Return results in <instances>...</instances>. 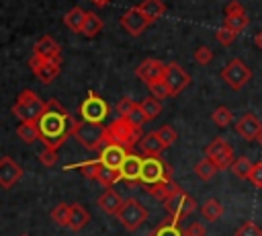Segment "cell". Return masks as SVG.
Returning <instances> with one entry per match:
<instances>
[{"label":"cell","mask_w":262,"mask_h":236,"mask_svg":"<svg viewBox=\"0 0 262 236\" xmlns=\"http://www.w3.org/2000/svg\"><path fill=\"white\" fill-rule=\"evenodd\" d=\"M72 123H74V117L61 107V103L57 99L45 101V111L37 119V127H39L43 146L47 150L57 152V148L72 135Z\"/></svg>","instance_id":"6da1fadb"},{"label":"cell","mask_w":262,"mask_h":236,"mask_svg":"<svg viewBox=\"0 0 262 236\" xmlns=\"http://www.w3.org/2000/svg\"><path fill=\"white\" fill-rule=\"evenodd\" d=\"M141 137H143L141 127H135L131 121H127V117H117L104 129V146L115 144V146L125 148L127 152H131L133 146H137L141 142Z\"/></svg>","instance_id":"7a4b0ae2"},{"label":"cell","mask_w":262,"mask_h":236,"mask_svg":"<svg viewBox=\"0 0 262 236\" xmlns=\"http://www.w3.org/2000/svg\"><path fill=\"white\" fill-rule=\"evenodd\" d=\"M104 125H94L82 119H74L72 137L90 152H100L104 148Z\"/></svg>","instance_id":"3957f363"},{"label":"cell","mask_w":262,"mask_h":236,"mask_svg":"<svg viewBox=\"0 0 262 236\" xmlns=\"http://www.w3.org/2000/svg\"><path fill=\"white\" fill-rule=\"evenodd\" d=\"M43 111H45V101H41V99H39L33 90H29V88H25V90L18 94L16 103L12 105V115L18 117L20 123H23V121H37V119L43 115Z\"/></svg>","instance_id":"277c9868"},{"label":"cell","mask_w":262,"mask_h":236,"mask_svg":"<svg viewBox=\"0 0 262 236\" xmlns=\"http://www.w3.org/2000/svg\"><path fill=\"white\" fill-rule=\"evenodd\" d=\"M117 220L127 232H135L147 220V209H145V205L141 201H137L135 197H129L121 205V209L117 213Z\"/></svg>","instance_id":"5b68a950"},{"label":"cell","mask_w":262,"mask_h":236,"mask_svg":"<svg viewBox=\"0 0 262 236\" xmlns=\"http://www.w3.org/2000/svg\"><path fill=\"white\" fill-rule=\"evenodd\" d=\"M78 115H80L82 121H88V123H94V125H102L104 119L108 117V105L96 92H88V96L78 107Z\"/></svg>","instance_id":"8992f818"},{"label":"cell","mask_w":262,"mask_h":236,"mask_svg":"<svg viewBox=\"0 0 262 236\" xmlns=\"http://www.w3.org/2000/svg\"><path fill=\"white\" fill-rule=\"evenodd\" d=\"M162 181H172V168L170 164H166L160 156L158 158H143L141 164V181L143 185H156Z\"/></svg>","instance_id":"52a82bcc"},{"label":"cell","mask_w":262,"mask_h":236,"mask_svg":"<svg viewBox=\"0 0 262 236\" xmlns=\"http://www.w3.org/2000/svg\"><path fill=\"white\" fill-rule=\"evenodd\" d=\"M205 156L213 160V164L219 168V170H225V168H231L235 156H233V150L229 146L227 140L223 137H213L207 148H205Z\"/></svg>","instance_id":"ba28073f"},{"label":"cell","mask_w":262,"mask_h":236,"mask_svg":"<svg viewBox=\"0 0 262 236\" xmlns=\"http://www.w3.org/2000/svg\"><path fill=\"white\" fill-rule=\"evenodd\" d=\"M164 207H166L168 215H170L174 222H180V220H184L186 215H190V213L196 209V201H194L188 193H184L182 189H178V191L164 203Z\"/></svg>","instance_id":"9c48e42d"},{"label":"cell","mask_w":262,"mask_h":236,"mask_svg":"<svg viewBox=\"0 0 262 236\" xmlns=\"http://www.w3.org/2000/svg\"><path fill=\"white\" fill-rule=\"evenodd\" d=\"M221 78H223V82H225L229 88L239 90V88H244L246 82L252 78V72H250V68H248L242 60L233 57V60H229V64L221 70Z\"/></svg>","instance_id":"30bf717a"},{"label":"cell","mask_w":262,"mask_h":236,"mask_svg":"<svg viewBox=\"0 0 262 236\" xmlns=\"http://www.w3.org/2000/svg\"><path fill=\"white\" fill-rule=\"evenodd\" d=\"M29 68L33 70V74L43 82V84H49L53 82L57 76H59V70H61V57H53V60H43L39 55H31L29 60Z\"/></svg>","instance_id":"8fae6325"},{"label":"cell","mask_w":262,"mask_h":236,"mask_svg":"<svg viewBox=\"0 0 262 236\" xmlns=\"http://www.w3.org/2000/svg\"><path fill=\"white\" fill-rule=\"evenodd\" d=\"M164 82L166 86L170 88V94L176 96L180 94L188 84H190V76L184 68H180L176 62H170L166 64V72H164Z\"/></svg>","instance_id":"7c38bea8"},{"label":"cell","mask_w":262,"mask_h":236,"mask_svg":"<svg viewBox=\"0 0 262 236\" xmlns=\"http://www.w3.org/2000/svg\"><path fill=\"white\" fill-rule=\"evenodd\" d=\"M149 25H151V23L143 16V12H141L137 6H131L129 10H125V12L121 14V27H123L131 37L141 35Z\"/></svg>","instance_id":"4fadbf2b"},{"label":"cell","mask_w":262,"mask_h":236,"mask_svg":"<svg viewBox=\"0 0 262 236\" xmlns=\"http://www.w3.org/2000/svg\"><path fill=\"white\" fill-rule=\"evenodd\" d=\"M141 164H143V158L133 154V152H127L121 168H119V181H125L127 185H135L141 181Z\"/></svg>","instance_id":"5bb4252c"},{"label":"cell","mask_w":262,"mask_h":236,"mask_svg":"<svg viewBox=\"0 0 262 236\" xmlns=\"http://www.w3.org/2000/svg\"><path fill=\"white\" fill-rule=\"evenodd\" d=\"M164 72H166V64H162L160 60H154V57L143 60L135 68V76L139 80H143L145 84H151L156 80H164Z\"/></svg>","instance_id":"9a60e30c"},{"label":"cell","mask_w":262,"mask_h":236,"mask_svg":"<svg viewBox=\"0 0 262 236\" xmlns=\"http://www.w3.org/2000/svg\"><path fill=\"white\" fill-rule=\"evenodd\" d=\"M20 179H23L20 164H16L10 156H2L0 158V187L2 189H12Z\"/></svg>","instance_id":"2e32d148"},{"label":"cell","mask_w":262,"mask_h":236,"mask_svg":"<svg viewBox=\"0 0 262 236\" xmlns=\"http://www.w3.org/2000/svg\"><path fill=\"white\" fill-rule=\"evenodd\" d=\"M260 129H262V121H260V117L254 115V113H244V115L237 119V123H235V133L242 135V137L248 140V142L256 140V135L260 133Z\"/></svg>","instance_id":"e0dca14e"},{"label":"cell","mask_w":262,"mask_h":236,"mask_svg":"<svg viewBox=\"0 0 262 236\" xmlns=\"http://www.w3.org/2000/svg\"><path fill=\"white\" fill-rule=\"evenodd\" d=\"M125 156H127V150L121 148V146H115V144H106V146L98 152V160L102 162V166H106V168H111V170H115V172H119V168H121Z\"/></svg>","instance_id":"ac0fdd59"},{"label":"cell","mask_w":262,"mask_h":236,"mask_svg":"<svg viewBox=\"0 0 262 236\" xmlns=\"http://www.w3.org/2000/svg\"><path fill=\"white\" fill-rule=\"evenodd\" d=\"M33 53L43 57V60H53V57H61V47L53 37L43 35V37L37 39V43L33 47Z\"/></svg>","instance_id":"d6986e66"},{"label":"cell","mask_w":262,"mask_h":236,"mask_svg":"<svg viewBox=\"0 0 262 236\" xmlns=\"http://www.w3.org/2000/svg\"><path fill=\"white\" fill-rule=\"evenodd\" d=\"M96 203H98V207H100L104 213H108V215H117L119 209H121V205L125 203V199H123L117 191L106 189V191L96 199Z\"/></svg>","instance_id":"ffe728a7"},{"label":"cell","mask_w":262,"mask_h":236,"mask_svg":"<svg viewBox=\"0 0 262 236\" xmlns=\"http://www.w3.org/2000/svg\"><path fill=\"white\" fill-rule=\"evenodd\" d=\"M139 148H141V154H143L145 158H158V156L162 154V150H166L164 144H162V140L158 137V131L145 133V135L141 137V142H139Z\"/></svg>","instance_id":"44dd1931"},{"label":"cell","mask_w":262,"mask_h":236,"mask_svg":"<svg viewBox=\"0 0 262 236\" xmlns=\"http://www.w3.org/2000/svg\"><path fill=\"white\" fill-rule=\"evenodd\" d=\"M180 187L174 183V181H162V183H156V185H149L147 187V193L154 197V199H158V201H168L176 191H178Z\"/></svg>","instance_id":"7402d4cb"},{"label":"cell","mask_w":262,"mask_h":236,"mask_svg":"<svg viewBox=\"0 0 262 236\" xmlns=\"http://www.w3.org/2000/svg\"><path fill=\"white\" fill-rule=\"evenodd\" d=\"M88 222H90V213L86 211V207H84L82 203H72V211H70L68 228L74 230V232H80Z\"/></svg>","instance_id":"603a6c76"},{"label":"cell","mask_w":262,"mask_h":236,"mask_svg":"<svg viewBox=\"0 0 262 236\" xmlns=\"http://www.w3.org/2000/svg\"><path fill=\"white\" fill-rule=\"evenodd\" d=\"M137 8L143 12V16L149 21V23H156L160 16H164L166 12V4L162 0H141L137 4Z\"/></svg>","instance_id":"cb8c5ba5"},{"label":"cell","mask_w":262,"mask_h":236,"mask_svg":"<svg viewBox=\"0 0 262 236\" xmlns=\"http://www.w3.org/2000/svg\"><path fill=\"white\" fill-rule=\"evenodd\" d=\"M86 14H88V12H86L84 8L74 6V8H70V10L66 12V16H63V25H66L70 31H74V33H82Z\"/></svg>","instance_id":"d4e9b609"},{"label":"cell","mask_w":262,"mask_h":236,"mask_svg":"<svg viewBox=\"0 0 262 236\" xmlns=\"http://www.w3.org/2000/svg\"><path fill=\"white\" fill-rule=\"evenodd\" d=\"M16 135H18V137H20L25 144H35V142H41L37 121H23V123L16 127Z\"/></svg>","instance_id":"484cf974"},{"label":"cell","mask_w":262,"mask_h":236,"mask_svg":"<svg viewBox=\"0 0 262 236\" xmlns=\"http://www.w3.org/2000/svg\"><path fill=\"white\" fill-rule=\"evenodd\" d=\"M147 236H184V230L178 228V222H174L172 218H166Z\"/></svg>","instance_id":"4316f807"},{"label":"cell","mask_w":262,"mask_h":236,"mask_svg":"<svg viewBox=\"0 0 262 236\" xmlns=\"http://www.w3.org/2000/svg\"><path fill=\"white\" fill-rule=\"evenodd\" d=\"M252 168H254V162H252L248 156H237V158L233 160V164H231L229 170H231V174L237 176L239 181H248Z\"/></svg>","instance_id":"83f0119b"},{"label":"cell","mask_w":262,"mask_h":236,"mask_svg":"<svg viewBox=\"0 0 262 236\" xmlns=\"http://www.w3.org/2000/svg\"><path fill=\"white\" fill-rule=\"evenodd\" d=\"M68 170L72 168H78L86 179L90 181H98V174L102 170V162L100 160H86V162H80V164H72V166H66Z\"/></svg>","instance_id":"f1b7e54d"},{"label":"cell","mask_w":262,"mask_h":236,"mask_svg":"<svg viewBox=\"0 0 262 236\" xmlns=\"http://www.w3.org/2000/svg\"><path fill=\"white\" fill-rule=\"evenodd\" d=\"M217 172H219V168H217V166L213 164V160H211V158H207V156H205V158H201V160L194 164V174H196L201 181H205V183H207V181H211Z\"/></svg>","instance_id":"f546056e"},{"label":"cell","mask_w":262,"mask_h":236,"mask_svg":"<svg viewBox=\"0 0 262 236\" xmlns=\"http://www.w3.org/2000/svg\"><path fill=\"white\" fill-rule=\"evenodd\" d=\"M201 215L207 220V222H215L223 215V205L217 201V199H207L203 205H201Z\"/></svg>","instance_id":"4dcf8cb0"},{"label":"cell","mask_w":262,"mask_h":236,"mask_svg":"<svg viewBox=\"0 0 262 236\" xmlns=\"http://www.w3.org/2000/svg\"><path fill=\"white\" fill-rule=\"evenodd\" d=\"M100 31H102V18L98 14H94V12H88L86 14V21H84V27H82V35L96 37Z\"/></svg>","instance_id":"1f68e13d"},{"label":"cell","mask_w":262,"mask_h":236,"mask_svg":"<svg viewBox=\"0 0 262 236\" xmlns=\"http://www.w3.org/2000/svg\"><path fill=\"white\" fill-rule=\"evenodd\" d=\"M211 121L217 125V127H227V125H231V121H233V115H231V111L225 107V105H219L213 113H211Z\"/></svg>","instance_id":"d6a6232c"},{"label":"cell","mask_w":262,"mask_h":236,"mask_svg":"<svg viewBox=\"0 0 262 236\" xmlns=\"http://www.w3.org/2000/svg\"><path fill=\"white\" fill-rule=\"evenodd\" d=\"M70 211H72V203H57L53 209H51V220L57 224V226H68L70 222Z\"/></svg>","instance_id":"836d02e7"},{"label":"cell","mask_w":262,"mask_h":236,"mask_svg":"<svg viewBox=\"0 0 262 236\" xmlns=\"http://www.w3.org/2000/svg\"><path fill=\"white\" fill-rule=\"evenodd\" d=\"M139 105H141V109H143L147 121H149V119H156V117L162 113V101H158V99H154V96L143 99Z\"/></svg>","instance_id":"e575fe53"},{"label":"cell","mask_w":262,"mask_h":236,"mask_svg":"<svg viewBox=\"0 0 262 236\" xmlns=\"http://www.w3.org/2000/svg\"><path fill=\"white\" fill-rule=\"evenodd\" d=\"M248 16L246 14H242V16H225V21H223V27H227L229 31H233V33H242L246 27H248Z\"/></svg>","instance_id":"d590c367"},{"label":"cell","mask_w":262,"mask_h":236,"mask_svg":"<svg viewBox=\"0 0 262 236\" xmlns=\"http://www.w3.org/2000/svg\"><path fill=\"white\" fill-rule=\"evenodd\" d=\"M147 88H149V92H151L149 96H154V99H158V101H164V99L172 96V94H170V88L166 86L164 80H156V82L147 84Z\"/></svg>","instance_id":"8d00e7d4"},{"label":"cell","mask_w":262,"mask_h":236,"mask_svg":"<svg viewBox=\"0 0 262 236\" xmlns=\"http://www.w3.org/2000/svg\"><path fill=\"white\" fill-rule=\"evenodd\" d=\"M233 236H262V228L258 226V224H254V222H244L235 232H233Z\"/></svg>","instance_id":"74e56055"},{"label":"cell","mask_w":262,"mask_h":236,"mask_svg":"<svg viewBox=\"0 0 262 236\" xmlns=\"http://www.w3.org/2000/svg\"><path fill=\"white\" fill-rule=\"evenodd\" d=\"M125 117H127V121H131L135 127H141V125L147 121V119H145V113H143V109H141V105H139V103H135V105H133V109H131Z\"/></svg>","instance_id":"f35d334b"},{"label":"cell","mask_w":262,"mask_h":236,"mask_svg":"<svg viewBox=\"0 0 262 236\" xmlns=\"http://www.w3.org/2000/svg\"><path fill=\"white\" fill-rule=\"evenodd\" d=\"M158 137L162 140V144H164V148H170L174 142H176V131H174V127L172 125H162L160 129H158Z\"/></svg>","instance_id":"ab89813d"},{"label":"cell","mask_w":262,"mask_h":236,"mask_svg":"<svg viewBox=\"0 0 262 236\" xmlns=\"http://www.w3.org/2000/svg\"><path fill=\"white\" fill-rule=\"evenodd\" d=\"M192 57H194V62H196L199 66H207V64L213 60V51H211V47H207V45H199V47L194 49Z\"/></svg>","instance_id":"60d3db41"},{"label":"cell","mask_w":262,"mask_h":236,"mask_svg":"<svg viewBox=\"0 0 262 236\" xmlns=\"http://www.w3.org/2000/svg\"><path fill=\"white\" fill-rule=\"evenodd\" d=\"M235 37H237V33L229 31L227 27H219V29L215 31V39H217V43H221V45H231V43L235 41Z\"/></svg>","instance_id":"b9f144b4"},{"label":"cell","mask_w":262,"mask_h":236,"mask_svg":"<svg viewBox=\"0 0 262 236\" xmlns=\"http://www.w3.org/2000/svg\"><path fill=\"white\" fill-rule=\"evenodd\" d=\"M223 12H225V16H242V14H246L244 6H242L237 0L227 2V4H225V8H223Z\"/></svg>","instance_id":"7bdbcfd3"},{"label":"cell","mask_w":262,"mask_h":236,"mask_svg":"<svg viewBox=\"0 0 262 236\" xmlns=\"http://www.w3.org/2000/svg\"><path fill=\"white\" fill-rule=\"evenodd\" d=\"M39 160H41L43 166H53V164L57 162V152H55V150H47V148H43V150L39 152Z\"/></svg>","instance_id":"ee69618b"},{"label":"cell","mask_w":262,"mask_h":236,"mask_svg":"<svg viewBox=\"0 0 262 236\" xmlns=\"http://www.w3.org/2000/svg\"><path fill=\"white\" fill-rule=\"evenodd\" d=\"M256 189H262V162H256L252 172H250V179H248Z\"/></svg>","instance_id":"f6af8a7d"},{"label":"cell","mask_w":262,"mask_h":236,"mask_svg":"<svg viewBox=\"0 0 262 236\" xmlns=\"http://www.w3.org/2000/svg\"><path fill=\"white\" fill-rule=\"evenodd\" d=\"M133 105H135V101H131L129 96H123V99L117 103V107H115V109H117L119 117H125V115H127V113L133 109Z\"/></svg>","instance_id":"bcb514c9"},{"label":"cell","mask_w":262,"mask_h":236,"mask_svg":"<svg viewBox=\"0 0 262 236\" xmlns=\"http://www.w3.org/2000/svg\"><path fill=\"white\" fill-rule=\"evenodd\" d=\"M205 234H207V230H205V226L199 224V222H192V224L184 230V236H205Z\"/></svg>","instance_id":"7dc6e473"},{"label":"cell","mask_w":262,"mask_h":236,"mask_svg":"<svg viewBox=\"0 0 262 236\" xmlns=\"http://www.w3.org/2000/svg\"><path fill=\"white\" fill-rule=\"evenodd\" d=\"M254 45H256L258 49H262V29H260V31L254 35Z\"/></svg>","instance_id":"c3c4849f"},{"label":"cell","mask_w":262,"mask_h":236,"mask_svg":"<svg viewBox=\"0 0 262 236\" xmlns=\"http://www.w3.org/2000/svg\"><path fill=\"white\" fill-rule=\"evenodd\" d=\"M94 6H98V8H102V6H106V4H111V0H90Z\"/></svg>","instance_id":"681fc988"},{"label":"cell","mask_w":262,"mask_h":236,"mask_svg":"<svg viewBox=\"0 0 262 236\" xmlns=\"http://www.w3.org/2000/svg\"><path fill=\"white\" fill-rule=\"evenodd\" d=\"M256 142H258V144H260V146H262V129H260V133H258V135H256Z\"/></svg>","instance_id":"f907efd6"},{"label":"cell","mask_w":262,"mask_h":236,"mask_svg":"<svg viewBox=\"0 0 262 236\" xmlns=\"http://www.w3.org/2000/svg\"><path fill=\"white\" fill-rule=\"evenodd\" d=\"M20 236H29V234H20Z\"/></svg>","instance_id":"816d5d0a"}]
</instances>
